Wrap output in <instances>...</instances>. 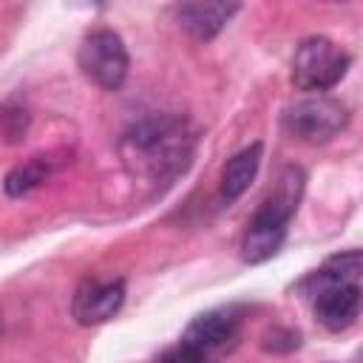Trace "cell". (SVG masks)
<instances>
[{
    "instance_id": "cell-1",
    "label": "cell",
    "mask_w": 363,
    "mask_h": 363,
    "mask_svg": "<svg viewBox=\"0 0 363 363\" xmlns=\"http://www.w3.org/2000/svg\"><path fill=\"white\" fill-rule=\"evenodd\" d=\"M193 142L196 136L187 130L184 119L162 116L136 125L122 139V156L136 173H145L153 182H167L187 170Z\"/></svg>"
},
{
    "instance_id": "cell-2",
    "label": "cell",
    "mask_w": 363,
    "mask_h": 363,
    "mask_svg": "<svg viewBox=\"0 0 363 363\" xmlns=\"http://www.w3.org/2000/svg\"><path fill=\"white\" fill-rule=\"evenodd\" d=\"M241 312L235 306H221L199 315L182 335L179 346L167 352L173 363H218L238 340Z\"/></svg>"
},
{
    "instance_id": "cell-3",
    "label": "cell",
    "mask_w": 363,
    "mask_h": 363,
    "mask_svg": "<svg viewBox=\"0 0 363 363\" xmlns=\"http://www.w3.org/2000/svg\"><path fill=\"white\" fill-rule=\"evenodd\" d=\"M349 51L329 37H306L292 57V82L298 91L323 94L335 88L349 71Z\"/></svg>"
},
{
    "instance_id": "cell-4",
    "label": "cell",
    "mask_w": 363,
    "mask_h": 363,
    "mask_svg": "<svg viewBox=\"0 0 363 363\" xmlns=\"http://www.w3.org/2000/svg\"><path fill=\"white\" fill-rule=\"evenodd\" d=\"M77 65L94 85H99L105 91H116V88H122V82L128 77L130 60H128V48L122 43V37L116 31L94 28L79 43Z\"/></svg>"
},
{
    "instance_id": "cell-5",
    "label": "cell",
    "mask_w": 363,
    "mask_h": 363,
    "mask_svg": "<svg viewBox=\"0 0 363 363\" xmlns=\"http://www.w3.org/2000/svg\"><path fill=\"white\" fill-rule=\"evenodd\" d=\"M284 122V130L301 142H329L332 136H337L346 122H349V111L343 102L332 99V96H309V99H301L295 105H289L281 116Z\"/></svg>"
},
{
    "instance_id": "cell-6",
    "label": "cell",
    "mask_w": 363,
    "mask_h": 363,
    "mask_svg": "<svg viewBox=\"0 0 363 363\" xmlns=\"http://www.w3.org/2000/svg\"><path fill=\"white\" fill-rule=\"evenodd\" d=\"M125 303V281L122 278H85L71 301V315L79 326H96L111 320Z\"/></svg>"
},
{
    "instance_id": "cell-7",
    "label": "cell",
    "mask_w": 363,
    "mask_h": 363,
    "mask_svg": "<svg viewBox=\"0 0 363 363\" xmlns=\"http://www.w3.org/2000/svg\"><path fill=\"white\" fill-rule=\"evenodd\" d=\"M315 318L329 332L349 329L360 315V284H337L312 295Z\"/></svg>"
},
{
    "instance_id": "cell-8",
    "label": "cell",
    "mask_w": 363,
    "mask_h": 363,
    "mask_svg": "<svg viewBox=\"0 0 363 363\" xmlns=\"http://www.w3.org/2000/svg\"><path fill=\"white\" fill-rule=\"evenodd\" d=\"M238 11V6H227V3H184L176 9L179 23L199 40H213L227 23L230 17Z\"/></svg>"
},
{
    "instance_id": "cell-9",
    "label": "cell",
    "mask_w": 363,
    "mask_h": 363,
    "mask_svg": "<svg viewBox=\"0 0 363 363\" xmlns=\"http://www.w3.org/2000/svg\"><path fill=\"white\" fill-rule=\"evenodd\" d=\"M261 153H264V145L252 142L250 147L238 150L224 164V173H221V199L224 201H235V199L244 196V190L252 184V179L261 167Z\"/></svg>"
},
{
    "instance_id": "cell-10",
    "label": "cell",
    "mask_w": 363,
    "mask_h": 363,
    "mask_svg": "<svg viewBox=\"0 0 363 363\" xmlns=\"http://www.w3.org/2000/svg\"><path fill=\"white\" fill-rule=\"evenodd\" d=\"M360 269H363V255L357 250L352 252H343V255H332L320 269H315L303 284L301 289L315 295L326 286H337V284H357L360 278Z\"/></svg>"
},
{
    "instance_id": "cell-11",
    "label": "cell",
    "mask_w": 363,
    "mask_h": 363,
    "mask_svg": "<svg viewBox=\"0 0 363 363\" xmlns=\"http://www.w3.org/2000/svg\"><path fill=\"white\" fill-rule=\"evenodd\" d=\"M286 238V227H275L258 218H250L244 235H241V258L244 264H264L269 261Z\"/></svg>"
},
{
    "instance_id": "cell-12",
    "label": "cell",
    "mask_w": 363,
    "mask_h": 363,
    "mask_svg": "<svg viewBox=\"0 0 363 363\" xmlns=\"http://www.w3.org/2000/svg\"><path fill=\"white\" fill-rule=\"evenodd\" d=\"M45 179H48V162H43V156H37V159L9 170V176L3 179V187L11 199H20V196L31 193L34 187H40Z\"/></svg>"
},
{
    "instance_id": "cell-13",
    "label": "cell",
    "mask_w": 363,
    "mask_h": 363,
    "mask_svg": "<svg viewBox=\"0 0 363 363\" xmlns=\"http://www.w3.org/2000/svg\"><path fill=\"white\" fill-rule=\"evenodd\" d=\"M159 363H173V360H170V357H167V354H164V357H162V360H159Z\"/></svg>"
}]
</instances>
